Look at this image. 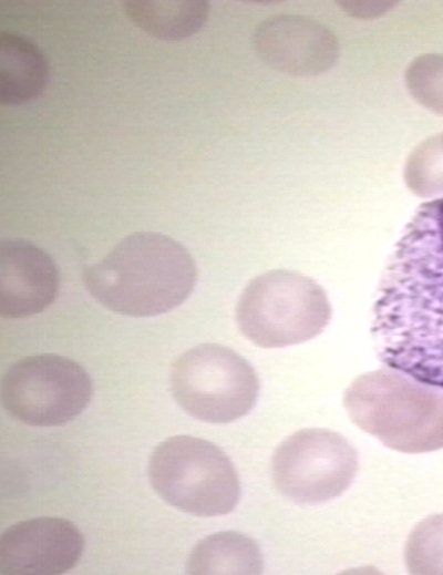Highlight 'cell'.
<instances>
[{
	"instance_id": "cell-1",
	"label": "cell",
	"mask_w": 443,
	"mask_h": 575,
	"mask_svg": "<svg viewBox=\"0 0 443 575\" xmlns=\"http://www.w3.org/2000/svg\"><path fill=\"white\" fill-rule=\"evenodd\" d=\"M371 333L387 367L443 389V197L421 205L396 243Z\"/></svg>"
},
{
	"instance_id": "cell-10",
	"label": "cell",
	"mask_w": 443,
	"mask_h": 575,
	"mask_svg": "<svg viewBox=\"0 0 443 575\" xmlns=\"http://www.w3.org/2000/svg\"><path fill=\"white\" fill-rule=\"evenodd\" d=\"M59 291V271L51 256L20 238L0 242V315L24 318L42 312Z\"/></svg>"
},
{
	"instance_id": "cell-15",
	"label": "cell",
	"mask_w": 443,
	"mask_h": 575,
	"mask_svg": "<svg viewBox=\"0 0 443 575\" xmlns=\"http://www.w3.org/2000/svg\"><path fill=\"white\" fill-rule=\"evenodd\" d=\"M404 562L410 574H443V514L431 515L412 530Z\"/></svg>"
},
{
	"instance_id": "cell-3",
	"label": "cell",
	"mask_w": 443,
	"mask_h": 575,
	"mask_svg": "<svg viewBox=\"0 0 443 575\" xmlns=\"http://www.w3.org/2000/svg\"><path fill=\"white\" fill-rule=\"evenodd\" d=\"M351 421L403 453L443 448V389L392 368L357 377L343 394Z\"/></svg>"
},
{
	"instance_id": "cell-7",
	"label": "cell",
	"mask_w": 443,
	"mask_h": 575,
	"mask_svg": "<svg viewBox=\"0 0 443 575\" xmlns=\"http://www.w3.org/2000/svg\"><path fill=\"white\" fill-rule=\"evenodd\" d=\"M1 402L16 420L33 427L65 424L89 405L93 383L70 358L39 353L21 358L1 380Z\"/></svg>"
},
{
	"instance_id": "cell-17",
	"label": "cell",
	"mask_w": 443,
	"mask_h": 575,
	"mask_svg": "<svg viewBox=\"0 0 443 575\" xmlns=\"http://www.w3.org/2000/svg\"><path fill=\"white\" fill-rule=\"evenodd\" d=\"M405 79L409 91L422 105L443 115V54L415 59Z\"/></svg>"
},
{
	"instance_id": "cell-8",
	"label": "cell",
	"mask_w": 443,
	"mask_h": 575,
	"mask_svg": "<svg viewBox=\"0 0 443 575\" xmlns=\"http://www.w3.org/2000/svg\"><path fill=\"white\" fill-rule=\"evenodd\" d=\"M358 471V454L341 434L327 429H303L275 450L271 478L278 492L305 505L341 495Z\"/></svg>"
},
{
	"instance_id": "cell-4",
	"label": "cell",
	"mask_w": 443,
	"mask_h": 575,
	"mask_svg": "<svg viewBox=\"0 0 443 575\" xmlns=\"http://www.w3.org/2000/svg\"><path fill=\"white\" fill-rule=\"evenodd\" d=\"M331 318L323 288L292 270L275 269L251 279L236 305L239 331L262 348L302 343L322 332Z\"/></svg>"
},
{
	"instance_id": "cell-12",
	"label": "cell",
	"mask_w": 443,
	"mask_h": 575,
	"mask_svg": "<svg viewBox=\"0 0 443 575\" xmlns=\"http://www.w3.org/2000/svg\"><path fill=\"white\" fill-rule=\"evenodd\" d=\"M49 63L30 40L0 33V103L18 105L38 97L49 81Z\"/></svg>"
},
{
	"instance_id": "cell-13",
	"label": "cell",
	"mask_w": 443,
	"mask_h": 575,
	"mask_svg": "<svg viewBox=\"0 0 443 575\" xmlns=\"http://www.w3.org/2000/svg\"><path fill=\"white\" fill-rule=\"evenodd\" d=\"M127 18L151 37L182 40L205 24L209 2L205 0H128L123 2Z\"/></svg>"
},
{
	"instance_id": "cell-14",
	"label": "cell",
	"mask_w": 443,
	"mask_h": 575,
	"mask_svg": "<svg viewBox=\"0 0 443 575\" xmlns=\"http://www.w3.org/2000/svg\"><path fill=\"white\" fill-rule=\"evenodd\" d=\"M264 561L257 543L238 532H218L200 540L192 550L187 574H260Z\"/></svg>"
},
{
	"instance_id": "cell-6",
	"label": "cell",
	"mask_w": 443,
	"mask_h": 575,
	"mask_svg": "<svg viewBox=\"0 0 443 575\" xmlns=\"http://www.w3.org/2000/svg\"><path fill=\"white\" fill-rule=\"evenodd\" d=\"M169 389L175 402L193 418L228 423L248 414L259 396L251 364L233 349L202 343L172 364Z\"/></svg>"
},
{
	"instance_id": "cell-5",
	"label": "cell",
	"mask_w": 443,
	"mask_h": 575,
	"mask_svg": "<svg viewBox=\"0 0 443 575\" xmlns=\"http://www.w3.org/2000/svg\"><path fill=\"white\" fill-rule=\"evenodd\" d=\"M147 474L153 490L172 506L196 515L230 513L240 499V482L229 458L214 443L175 435L152 452Z\"/></svg>"
},
{
	"instance_id": "cell-9",
	"label": "cell",
	"mask_w": 443,
	"mask_h": 575,
	"mask_svg": "<svg viewBox=\"0 0 443 575\" xmlns=\"http://www.w3.org/2000/svg\"><path fill=\"white\" fill-rule=\"evenodd\" d=\"M84 538L61 517L42 516L10 525L0 536V574L56 575L81 558Z\"/></svg>"
},
{
	"instance_id": "cell-2",
	"label": "cell",
	"mask_w": 443,
	"mask_h": 575,
	"mask_svg": "<svg viewBox=\"0 0 443 575\" xmlns=\"http://www.w3.org/2000/svg\"><path fill=\"white\" fill-rule=\"evenodd\" d=\"M197 269L187 249L155 232L121 239L83 273L93 298L106 309L130 317L168 312L192 294Z\"/></svg>"
},
{
	"instance_id": "cell-16",
	"label": "cell",
	"mask_w": 443,
	"mask_h": 575,
	"mask_svg": "<svg viewBox=\"0 0 443 575\" xmlns=\"http://www.w3.org/2000/svg\"><path fill=\"white\" fill-rule=\"evenodd\" d=\"M404 181L420 197L443 193V133L425 140L411 153L404 168Z\"/></svg>"
},
{
	"instance_id": "cell-11",
	"label": "cell",
	"mask_w": 443,
	"mask_h": 575,
	"mask_svg": "<svg viewBox=\"0 0 443 575\" xmlns=\"http://www.w3.org/2000/svg\"><path fill=\"white\" fill-rule=\"evenodd\" d=\"M258 54L284 70L313 72L322 70L334 58V41L322 28L306 20H268L254 38Z\"/></svg>"
}]
</instances>
